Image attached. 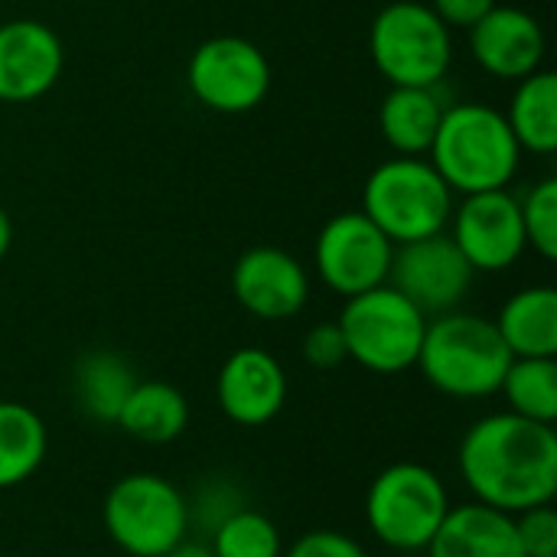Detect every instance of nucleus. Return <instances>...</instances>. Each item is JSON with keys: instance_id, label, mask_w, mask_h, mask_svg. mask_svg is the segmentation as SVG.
<instances>
[{"instance_id": "obj_18", "label": "nucleus", "mask_w": 557, "mask_h": 557, "mask_svg": "<svg viewBox=\"0 0 557 557\" xmlns=\"http://www.w3.org/2000/svg\"><path fill=\"white\" fill-rule=\"evenodd\" d=\"M512 359H555L557 356V290L525 287L506 300L493 320Z\"/></svg>"}, {"instance_id": "obj_11", "label": "nucleus", "mask_w": 557, "mask_h": 557, "mask_svg": "<svg viewBox=\"0 0 557 557\" xmlns=\"http://www.w3.org/2000/svg\"><path fill=\"white\" fill-rule=\"evenodd\" d=\"M473 274L476 271L454 245V238L437 232L418 242L395 245L388 284L405 294L424 317H441L463 304Z\"/></svg>"}, {"instance_id": "obj_8", "label": "nucleus", "mask_w": 557, "mask_h": 557, "mask_svg": "<svg viewBox=\"0 0 557 557\" xmlns=\"http://www.w3.org/2000/svg\"><path fill=\"white\" fill-rule=\"evenodd\" d=\"M447 512V486L424 463H392L366 496L369 529L395 552H424Z\"/></svg>"}, {"instance_id": "obj_21", "label": "nucleus", "mask_w": 557, "mask_h": 557, "mask_svg": "<svg viewBox=\"0 0 557 557\" xmlns=\"http://www.w3.org/2000/svg\"><path fill=\"white\" fill-rule=\"evenodd\" d=\"M124 434L144 444H170L189 424V405L166 382H137L114 421Z\"/></svg>"}, {"instance_id": "obj_2", "label": "nucleus", "mask_w": 557, "mask_h": 557, "mask_svg": "<svg viewBox=\"0 0 557 557\" xmlns=\"http://www.w3.org/2000/svg\"><path fill=\"white\" fill-rule=\"evenodd\" d=\"M431 166L450 186V193H490L506 189L516 176L522 147L503 111L490 104H454L444 111L437 137L428 150Z\"/></svg>"}, {"instance_id": "obj_20", "label": "nucleus", "mask_w": 557, "mask_h": 557, "mask_svg": "<svg viewBox=\"0 0 557 557\" xmlns=\"http://www.w3.org/2000/svg\"><path fill=\"white\" fill-rule=\"evenodd\" d=\"M137 382L140 379L134 375V369L127 366L124 356L95 349L75 362L72 395H75V405L82 414H88L98 424H114L121 414V405L127 401V395Z\"/></svg>"}, {"instance_id": "obj_24", "label": "nucleus", "mask_w": 557, "mask_h": 557, "mask_svg": "<svg viewBox=\"0 0 557 557\" xmlns=\"http://www.w3.org/2000/svg\"><path fill=\"white\" fill-rule=\"evenodd\" d=\"M499 392L509 411L529 421H557V362L555 359H512Z\"/></svg>"}, {"instance_id": "obj_17", "label": "nucleus", "mask_w": 557, "mask_h": 557, "mask_svg": "<svg viewBox=\"0 0 557 557\" xmlns=\"http://www.w3.org/2000/svg\"><path fill=\"white\" fill-rule=\"evenodd\" d=\"M424 552L431 557H525L516 516L483 503L454 506Z\"/></svg>"}, {"instance_id": "obj_31", "label": "nucleus", "mask_w": 557, "mask_h": 557, "mask_svg": "<svg viewBox=\"0 0 557 557\" xmlns=\"http://www.w3.org/2000/svg\"><path fill=\"white\" fill-rule=\"evenodd\" d=\"M163 557H215V555H212V548H209V545H202V542H186V539H183L173 552H166Z\"/></svg>"}, {"instance_id": "obj_13", "label": "nucleus", "mask_w": 557, "mask_h": 557, "mask_svg": "<svg viewBox=\"0 0 557 557\" xmlns=\"http://www.w3.org/2000/svg\"><path fill=\"white\" fill-rule=\"evenodd\" d=\"M235 300L258 320H290L307 307L310 277L284 248H248L232 268Z\"/></svg>"}, {"instance_id": "obj_28", "label": "nucleus", "mask_w": 557, "mask_h": 557, "mask_svg": "<svg viewBox=\"0 0 557 557\" xmlns=\"http://www.w3.org/2000/svg\"><path fill=\"white\" fill-rule=\"evenodd\" d=\"M281 557H369L366 548L343 535V532H333V529H317V532H307L300 535L287 552Z\"/></svg>"}, {"instance_id": "obj_7", "label": "nucleus", "mask_w": 557, "mask_h": 557, "mask_svg": "<svg viewBox=\"0 0 557 557\" xmlns=\"http://www.w3.org/2000/svg\"><path fill=\"white\" fill-rule=\"evenodd\" d=\"M369 49L392 85L437 88L454 59L450 26L421 0H395L372 20Z\"/></svg>"}, {"instance_id": "obj_23", "label": "nucleus", "mask_w": 557, "mask_h": 557, "mask_svg": "<svg viewBox=\"0 0 557 557\" xmlns=\"http://www.w3.org/2000/svg\"><path fill=\"white\" fill-rule=\"evenodd\" d=\"M522 150L552 153L557 147V78L555 72L539 69L519 78L506 114Z\"/></svg>"}, {"instance_id": "obj_33", "label": "nucleus", "mask_w": 557, "mask_h": 557, "mask_svg": "<svg viewBox=\"0 0 557 557\" xmlns=\"http://www.w3.org/2000/svg\"><path fill=\"white\" fill-rule=\"evenodd\" d=\"M0 557H7V555H0Z\"/></svg>"}, {"instance_id": "obj_32", "label": "nucleus", "mask_w": 557, "mask_h": 557, "mask_svg": "<svg viewBox=\"0 0 557 557\" xmlns=\"http://www.w3.org/2000/svg\"><path fill=\"white\" fill-rule=\"evenodd\" d=\"M10 245H13V222H10V215H7V209L0 206V261L7 258V251H10Z\"/></svg>"}, {"instance_id": "obj_3", "label": "nucleus", "mask_w": 557, "mask_h": 557, "mask_svg": "<svg viewBox=\"0 0 557 557\" xmlns=\"http://www.w3.org/2000/svg\"><path fill=\"white\" fill-rule=\"evenodd\" d=\"M509 362L512 352L493 320L450 310L428 323L414 366L450 398H490L499 392Z\"/></svg>"}, {"instance_id": "obj_16", "label": "nucleus", "mask_w": 557, "mask_h": 557, "mask_svg": "<svg viewBox=\"0 0 557 557\" xmlns=\"http://www.w3.org/2000/svg\"><path fill=\"white\" fill-rule=\"evenodd\" d=\"M473 59L496 78L519 82L545 62V29L519 7H493L476 26H470Z\"/></svg>"}, {"instance_id": "obj_27", "label": "nucleus", "mask_w": 557, "mask_h": 557, "mask_svg": "<svg viewBox=\"0 0 557 557\" xmlns=\"http://www.w3.org/2000/svg\"><path fill=\"white\" fill-rule=\"evenodd\" d=\"M516 535L525 557H557V512L552 503L519 512Z\"/></svg>"}, {"instance_id": "obj_29", "label": "nucleus", "mask_w": 557, "mask_h": 557, "mask_svg": "<svg viewBox=\"0 0 557 557\" xmlns=\"http://www.w3.org/2000/svg\"><path fill=\"white\" fill-rule=\"evenodd\" d=\"M304 359L313 369H336L349 359L346 352V339L339 323H317L307 336H304Z\"/></svg>"}, {"instance_id": "obj_4", "label": "nucleus", "mask_w": 557, "mask_h": 557, "mask_svg": "<svg viewBox=\"0 0 557 557\" xmlns=\"http://www.w3.org/2000/svg\"><path fill=\"white\" fill-rule=\"evenodd\" d=\"M362 212L388 235L392 245H405L447 228L454 215V193L428 160L395 157L369 173Z\"/></svg>"}, {"instance_id": "obj_30", "label": "nucleus", "mask_w": 557, "mask_h": 557, "mask_svg": "<svg viewBox=\"0 0 557 557\" xmlns=\"http://www.w3.org/2000/svg\"><path fill=\"white\" fill-rule=\"evenodd\" d=\"M496 7V0H434V13L447 23V26H476L490 10Z\"/></svg>"}, {"instance_id": "obj_9", "label": "nucleus", "mask_w": 557, "mask_h": 557, "mask_svg": "<svg viewBox=\"0 0 557 557\" xmlns=\"http://www.w3.org/2000/svg\"><path fill=\"white\" fill-rule=\"evenodd\" d=\"M186 82L196 101L209 111L245 114L268 98L271 62L242 36H212L193 52Z\"/></svg>"}, {"instance_id": "obj_5", "label": "nucleus", "mask_w": 557, "mask_h": 557, "mask_svg": "<svg viewBox=\"0 0 557 557\" xmlns=\"http://www.w3.org/2000/svg\"><path fill=\"white\" fill-rule=\"evenodd\" d=\"M336 323L349 359L375 375H398L411 369L428 330V317L392 284L349 297Z\"/></svg>"}, {"instance_id": "obj_19", "label": "nucleus", "mask_w": 557, "mask_h": 557, "mask_svg": "<svg viewBox=\"0 0 557 557\" xmlns=\"http://www.w3.org/2000/svg\"><path fill=\"white\" fill-rule=\"evenodd\" d=\"M444 104L434 88L392 85L379 108V127L392 150L401 157H421L431 150L437 127L444 121Z\"/></svg>"}, {"instance_id": "obj_26", "label": "nucleus", "mask_w": 557, "mask_h": 557, "mask_svg": "<svg viewBox=\"0 0 557 557\" xmlns=\"http://www.w3.org/2000/svg\"><path fill=\"white\" fill-rule=\"evenodd\" d=\"M522 209V225H525V242L545 258H557V180H542L525 202H519Z\"/></svg>"}, {"instance_id": "obj_12", "label": "nucleus", "mask_w": 557, "mask_h": 557, "mask_svg": "<svg viewBox=\"0 0 557 557\" xmlns=\"http://www.w3.org/2000/svg\"><path fill=\"white\" fill-rule=\"evenodd\" d=\"M450 219H454L450 238L463 251L473 271H506L529 248L519 199L509 196L506 189L467 196L457 215Z\"/></svg>"}, {"instance_id": "obj_14", "label": "nucleus", "mask_w": 557, "mask_h": 557, "mask_svg": "<svg viewBox=\"0 0 557 557\" xmlns=\"http://www.w3.org/2000/svg\"><path fill=\"white\" fill-rule=\"evenodd\" d=\"M65 65L62 39L39 20H10L0 26V101L26 104L42 98Z\"/></svg>"}, {"instance_id": "obj_22", "label": "nucleus", "mask_w": 557, "mask_h": 557, "mask_svg": "<svg viewBox=\"0 0 557 557\" xmlns=\"http://www.w3.org/2000/svg\"><path fill=\"white\" fill-rule=\"evenodd\" d=\"M49 434L42 418L20 405L0 401V490L26 483L46 460Z\"/></svg>"}, {"instance_id": "obj_1", "label": "nucleus", "mask_w": 557, "mask_h": 557, "mask_svg": "<svg viewBox=\"0 0 557 557\" xmlns=\"http://www.w3.org/2000/svg\"><path fill=\"white\" fill-rule=\"evenodd\" d=\"M460 476L476 503L519 516L557 493L555 424L512 411L480 418L460 441Z\"/></svg>"}, {"instance_id": "obj_25", "label": "nucleus", "mask_w": 557, "mask_h": 557, "mask_svg": "<svg viewBox=\"0 0 557 557\" xmlns=\"http://www.w3.org/2000/svg\"><path fill=\"white\" fill-rule=\"evenodd\" d=\"M215 557H281V532L277 525L258 512V509H245L238 506L235 512H228L215 529H212V542H209Z\"/></svg>"}, {"instance_id": "obj_10", "label": "nucleus", "mask_w": 557, "mask_h": 557, "mask_svg": "<svg viewBox=\"0 0 557 557\" xmlns=\"http://www.w3.org/2000/svg\"><path fill=\"white\" fill-rule=\"evenodd\" d=\"M392 255L395 245L362 209L333 215L320 228L313 248L323 284L346 300L379 284H388Z\"/></svg>"}, {"instance_id": "obj_6", "label": "nucleus", "mask_w": 557, "mask_h": 557, "mask_svg": "<svg viewBox=\"0 0 557 557\" xmlns=\"http://www.w3.org/2000/svg\"><path fill=\"white\" fill-rule=\"evenodd\" d=\"M104 532L127 557H163L189 532L186 496L157 473H131L104 496Z\"/></svg>"}, {"instance_id": "obj_15", "label": "nucleus", "mask_w": 557, "mask_h": 557, "mask_svg": "<svg viewBox=\"0 0 557 557\" xmlns=\"http://www.w3.org/2000/svg\"><path fill=\"white\" fill-rule=\"evenodd\" d=\"M215 395L228 421L238 428H261L281 414L287 401V375L271 352L245 346L222 362Z\"/></svg>"}]
</instances>
